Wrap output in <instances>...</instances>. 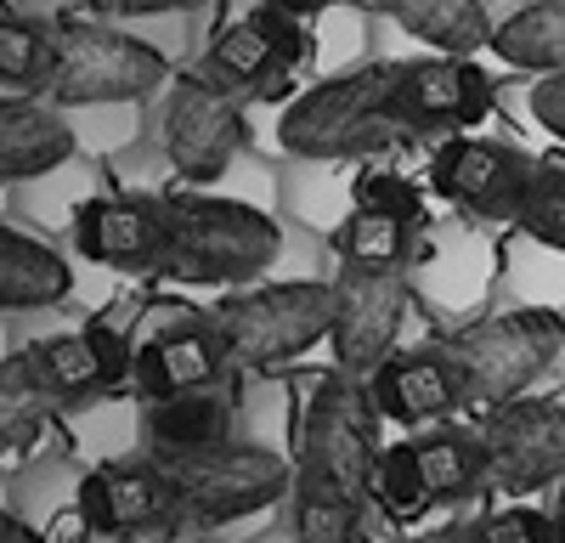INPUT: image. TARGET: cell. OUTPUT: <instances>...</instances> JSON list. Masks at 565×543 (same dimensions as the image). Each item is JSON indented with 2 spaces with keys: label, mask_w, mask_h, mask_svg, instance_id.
Returning a JSON list of instances; mask_svg holds the SVG:
<instances>
[{
  "label": "cell",
  "mask_w": 565,
  "mask_h": 543,
  "mask_svg": "<svg viewBox=\"0 0 565 543\" xmlns=\"http://www.w3.org/2000/svg\"><path fill=\"white\" fill-rule=\"evenodd\" d=\"M418 119L407 108V63H356L317 79L282 108L277 148L289 159H367L418 142Z\"/></svg>",
  "instance_id": "6da1fadb"
},
{
  "label": "cell",
  "mask_w": 565,
  "mask_h": 543,
  "mask_svg": "<svg viewBox=\"0 0 565 543\" xmlns=\"http://www.w3.org/2000/svg\"><path fill=\"white\" fill-rule=\"evenodd\" d=\"M159 210H164V266H159V278L249 289L282 255L277 221L255 204L210 199V193H164Z\"/></svg>",
  "instance_id": "7a4b0ae2"
},
{
  "label": "cell",
  "mask_w": 565,
  "mask_h": 543,
  "mask_svg": "<svg viewBox=\"0 0 565 543\" xmlns=\"http://www.w3.org/2000/svg\"><path fill=\"white\" fill-rule=\"evenodd\" d=\"M441 345L458 369L463 407L469 414H498V407L532 396V385L554 362H565V317L548 306H514V311L476 317Z\"/></svg>",
  "instance_id": "3957f363"
},
{
  "label": "cell",
  "mask_w": 565,
  "mask_h": 543,
  "mask_svg": "<svg viewBox=\"0 0 565 543\" xmlns=\"http://www.w3.org/2000/svg\"><path fill=\"white\" fill-rule=\"evenodd\" d=\"M159 470L175 487V510L199 526L249 521L295 492V465L260 441H210V447H153Z\"/></svg>",
  "instance_id": "277c9868"
},
{
  "label": "cell",
  "mask_w": 565,
  "mask_h": 543,
  "mask_svg": "<svg viewBox=\"0 0 565 543\" xmlns=\"http://www.w3.org/2000/svg\"><path fill=\"white\" fill-rule=\"evenodd\" d=\"M380 402H373L367 380L351 374H322L311 402H306V419H300V459H295V481H322V487H340L351 498H373V481H380V459H385V441H380Z\"/></svg>",
  "instance_id": "5b68a950"
},
{
  "label": "cell",
  "mask_w": 565,
  "mask_h": 543,
  "mask_svg": "<svg viewBox=\"0 0 565 543\" xmlns=\"http://www.w3.org/2000/svg\"><path fill=\"white\" fill-rule=\"evenodd\" d=\"M57 63L45 79L52 108H114V103H148L153 91H170L175 68L159 45L136 40L108 23H63Z\"/></svg>",
  "instance_id": "8992f818"
},
{
  "label": "cell",
  "mask_w": 565,
  "mask_h": 543,
  "mask_svg": "<svg viewBox=\"0 0 565 543\" xmlns=\"http://www.w3.org/2000/svg\"><path fill=\"white\" fill-rule=\"evenodd\" d=\"M210 323L232 362L271 369V362L306 356L317 340L334 334V284L295 278V284H249L221 295Z\"/></svg>",
  "instance_id": "52a82bcc"
},
{
  "label": "cell",
  "mask_w": 565,
  "mask_h": 543,
  "mask_svg": "<svg viewBox=\"0 0 565 543\" xmlns=\"http://www.w3.org/2000/svg\"><path fill=\"white\" fill-rule=\"evenodd\" d=\"M481 487H492V453L481 430L463 425H430L396 447H385L373 498L391 515H418L436 504H463Z\"/></svg>",
  "instance_id": "ba28073f"
},
{
  "label": "cell",
  "mask_w": 565,
  "mask_h": 543,
  "mask_svg": "<svg viewBox=\"0 0 565 543\" xmlns=\"http://www.w3.org/2000/svg\"><path fill=\"white\" fill-rule=\"evenodd\" d=\"M249 142V119L238 91L215 85L210 74H175L159 114V148L181 181H221Z\"/></svg>",
  "instance_id": "9c48e42d"
},
{
  "label": "cell",
  "mask_w": 565,
  "mask_h": 543,
  "mask_svg": "<svg viewBox=\"0 0 565 543\" xmlns=\"http://www.w3.org/2000/svg\"><path fill=\"white\" fill-rule=\"evenodd\" d=\"M418 233H424L418 188L396 170H380L351 188V210L334 226V249L340 266L356 272H407L418 255Z\"/></svg>",
  "instance_id": "30bf717a"
},
{
  "label": "cell",
  "mask_w": 565,
  "mask_h": 543,
  "mask_svg": "<svg viewBox=\"0 0 565 543\" xmlns=\"http://www.w3.org/2000/svg\"><path fill=\"white\" fill-rule=\"evenodd\" d=\"M413 311V289L402 272H356L345 266L334 278V369L351 380H373L396 356L402 323Z\"/></svg>",
  "instance_id": "8fae6325"
},
{
  "label": "cell",
  "mask_w": 565,
  "mask_h": 543,
  "mask_svg": "<svg viewBox=\"0 0 565 543\" xmlns=\"http://www.w3.org/2000/svg\"><path fill=\"white\" fill-rule=\"evenodd\" d=\"M537 159H526L521 148L509 142H487V136H447V142L430 153V188L458 204L463 215L476 221H503L514 226L521 215V199L532 188Z\"/></svg>",
  "instance_id": "7c38bea8"
},
{
  "label": "cell",
  "mask_w": 565,
  "mask_h": 543,
  "mask_svg": "<svg viewBox=\"0 0 565 543\" xmlns=\"http://www.w3.org/2000/svg\"><path fill=\"white\" fill-rule=\"evenodd\" d=\"M492 453V487L509 498H532L543 487L565 481V402L554 396H521L487 414L481 425Z\"/></svg>",
  "instance_id": "4fadbf2b"
},
{
  "label": "cell",
  "mask_w": 565,
  "mask_h": 543,
  "mask_svg": "<svg viewBox=\"0 0 565 543\" xmlns=\"http://www.w3.org/2000/svg\"><path fill=\"white\" fill-rule=\"evenodd\" d=\"M306 57V29L300 18H289L277 0H260L249 7L238 23H226L210 52H204V74L238 97H277L271 85H282L295 63Z\"/></svg>",
  "instance_id": "5bb4252c"
},
{
  "label": "cell",
  "mask_w": 565,
  "mask_h": 543,
  "mask_svg": "<svg viewBox=\"0 0 565 543\" xmlns=\"http://www.w3.org/2000/svg\"><path fill=\"white\" fill-rule=\"evenodd\" d=\"M175 487L159 470V459H119V465H97L79 481V521L97 537H136V532H159L164 521H175Z\"/></svg>",
  "instance_id": "9a60e30c"
},
{
  "label": "cell",
  "mask_w": 565,
  "mask_h": 543,
  "mask_svg": "<svg viewBox=\"0 0 565 543\" xmlns=\"http://www.w3.org/2000/svg\"><path fill=\"white\" fill-rule=\"evenodd\" d=\"M34 369L45 380V391L63 402H85V396H108L125 380H136V345L114 329V323H90L79 334H52L29 345Z\"/></svg>",
  "instance_id": "2e32d148"
},
{
  "label": "cell",
  "mask_w": 565,
  "mask_h": 543,
  "mask_svg": "<svg viewBox=\"0 0 565 543\" xmlns=\"http://www.w3.org/2000/svg\"><path fill=\"white\" fill-rule=\"evenodd\" d=\"M74 255L119 266V272H159L164 266V210L159 199H90L74 210Z\"/></svg>",
  "instance_id": "e0dca14e"
},
{
  "label": "cell",
  "mask_w": 565,
  "mask_h": 543,
  "mask_svg": "<svg viewBox=\"0 0 565 543\" xmlns=\"http://www.w3.org/2000/svg\"><path fill=\"white\" fill-rule=\"evenodd\" d=\"M367 385H373L380 414L396 419V425H407V430H430V425L452 419L458 407H463V385H458V369H452L447 345L396 351Z\"/></svg>",
  "instance_id": "ac0fdd59"
},
{
  "label": "cell",
  "mask_w": 565,
  "mask_h": 543,
  "mask_svg": "<svg viewBox=\"0 0 565 543\" xmlns=\"http://www.w3.org/2000/svg\"><path fill=\"white\" fill-rule=\"evenodd\" d=\"M498 103L492 74L476 57H413L407 63V108L424 136L476 130Z\"/></svg>",
  "instance_id": "d6986e66"
},
{
  "label": "cell",
  "mask_w": 565,
  "mask_h": 543,
  "mask_svg": "<svg viewBox=\"0 0 565 543\" xmlns=\"http://www.w3.org/2000/svg\"><path fill=\"white\" fill-rule=\"evenodd\" d=\"M221 369H226V345L215 323H170L136 345V391L148 402L210 391L221 385Z\"/></svg>",
  "instance_id": "ffe728a7"
},
{
  "label": "cell",
  "mask_w": 565,
  "mask_h": 543,
  "mask_svg": "<svg viewBox=\"0 0 565 543\" xmlns=\"http://www.w3.org/2000/svg\"><path fill=\"white\" fill-rule=\"evenodd\" d=\"M74 159V130L57 108L29 97H0V181L52 175Z\"/></svg>",
  "instance_id": "44dd1931"
},
{
  "label": "cell",
  "mask_w": 565,
  "mask_h": 543,
  "mask_svg": "<svg viewBox=\"0 0 565 543\" xmlns=\"http://www.w3.org/2000/svg\"><path fill=\"white\" fill-rule=\"evenodd\" d=\"M380 12L396 18L413 40L436 45V57L492 52L498 34V23L487 18V0H380Z\"/></svg>",
  "instance_id": "7402d4cb"
},
{
  "label": "cell",
  "mask_w": 565,
  "mask_h": 543,
  "mask_svg": "<svg viewBox=\"0 0 565 543\" xmlns=\"http://www.w3.org/2000/svg\"><path fill=\"white\" fill-rule=\"evenodd\" d=\"M68 289L74 272L52 244L0 226V311H45L68 300Z\"/></svg>",
  "instance_id": "603a6c76"
},
{
  "label": "cell",
  "mask_w": 565,
  "mask_h": 543,
  "mask_svg": "<svg viewBox=\"0 0 565 543\" xmlns=\"http://www.w3.org/2000/svg\"><path fill=\"white\" fill-rule=\"evenodd\" d=\"M492 52L509 68H526V74H565V0H532L514 18L498 23L492 34Z\"/></svg>",
  "instance_id": "cb8c5ba5"
},
{
  "label": "cell",
  "mask_w": 565,
  "mask_h": 543,
  "mask_svg": "<svg viewBox=\"0 0 565 543\" xmlns=\"http://www.w3.org/2000/svg\"><path fill=\"white\" fill-rule=\"evenodd\" d=\"M232 436V402L221 385L148 402V447H210Z\"/></svg>",
  "instance_id": "d4e9b609"
},
{
  "label": "cell",
  "mask_w": 565,
  "mask_h": 543,
  "mask_svg": "<svg viewBox=\"0 0 565 543\" xmlns=\"http://www.w3.org/2000/svg\"><path fill=\"white\" fill-rule=\"evenodd\" d=\"M289 543H362V498L322 481H295Z\"/></svg>",
  "instance_id": "484cf974"
},
{
  "label": "cell",
  "mask_w": 565,
  "mask_h": 543,
  "mask_svg": "<svg viewBox=\"0 0 565 543\" xmlns=\"http://www.w3.org/2000/svg\"><path fill=\"white\" fill-rule=\"evenodd\" d=\"M57 407V396L45 391L40 369H34V356L18 351L0 362V453H18L40 436L45 414Z\"/></svg>",
  "instance_id": "4316f807"
},
{
  "label": "cell",
  "mask_w": 565,
  "mask_h": 543,
  "mask_svg": "<svg viewBox=\"0 0 565 543\" xmlns=\"http://www.w3.org/2000/svg\"><path fill=\"white\" fill-rule=\"evenodd\" d=\"M52 63H57V34H45L18 12H0V85H45Z\"/></svg>",
  "instance_id": "83f0119b"
},
{
  "label": "cell",
  "mask_w": 565,
  "mask_h": 543,
  "mask_svg": "<svg viewBox=\"0 0 565 543\" xmlns=\"http://www.w3.org/2000/svg\"><path fill=\"white\" fill-rule=\"evenodd\" d=\"M514 226H521L532 244L565 255V164H543V159H537L532 188H526V199H521V215H514Z\"/></svg>",
  "instance_id": "f1b7e54d"
},
{
  "label": "cell",
  "mask_w": 565,
  "mask_h": 543,
  "mask_svg": "<svg viewBox=\"0 0 565 543\" xmlns=\"http://www.w3.org/2000/svg\"><path fill=\"white\" fill-rule=\"evenodd\" d=\"M469 543H565V537H559V515L537 504H503L481 521H469Z\"/></svg>",
  "instance_id": "f546056e"
},
{
  "label": "cell",
  "mask_w": 565,
  "mask_h": 543,
  "mask_svg": "<svg viewBox=\"0 0 565 543\" xmlns=\"http://www.w3.org/2000/svg\"><path fill=\"white\" fill-rule=\"evenodd\" d=\"M526 108H532V119H537L548 136H559V142H565V74H543V79L526 91Z\"/></svg>",
  "instance_id": "4dcf8cb0"
},
{
  "label": "cell",
  "mask_w": 565,
  "mask_h": 543,
  "mask_svg": "<svg viewBox=\"0 0 565 543\" xmlns=\"http://www.w3.org/2000/svg\"><path fill=\"white\" fill-rule=\"evenodd\" d=\"M103 12L114 18H159V12H175V7H193V0H97Z\"/></svg>",
  "instance_id": "1f68e13d"
},
{
  "label": "cell",
  "mask_w": 565,
  "mask_h": 543,
  "mask_svg": "<svg viewBox=\"0 0 565 543\" xmlns=\"http://www.w3.org/2000/svg\"><path fill=\"white\" fill-rule=\"evenodd\" d=\"M402 543H469V521H452V526H436V532H418V537H402Z\"/></svg>",
  "instance_id": "d6a6232c"
},
{
  "label": "cell",
  "mask_w": 565,
  "mask_h": 543,
  "mask_svg": "<svg viewBox=\"0 0 565 543\" xmlns=\"http://www.w3.org/2000/svg\"><path fill=\"white\" fill-rule=\"evenodd\" d=\"M0 543H45L40 532H29L18 515H7V510H0Z\"/></svg>",
  "instance_id": "836d02e7"
},
{
  "label": "cell",
  "mask_w": 565,
  "mask_h": 543,
  "mask_svg": "<svg viewBox=\"0 0 565 543\" xmlns=\"http://www.w3.org/2000/svg\"><path fill=\"white\" fill-rule=\"evenodd\" d=\"M277 7H282V12H289V18H300V23H306V18H317V12H328V7H334V0H277Z\"/></svg>",
  "instance_id": "e575fe53"
},
{
  "label": "cell",
  "mask_w": 565,
  "mask_h": 543,
  "mask_svg": "<svg viewBox=\"0 0 565 543\" xmlns=\"http://www.w3.org/2000/svg\"><path fill=\"white\" fill-rule=\"evenodd\" d=\"M554 515H559V537H565V498H559V510H554Z\"/></svg>",
  "instance_id": "d590c367"
}]
</instances>
